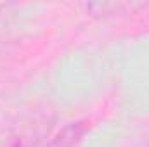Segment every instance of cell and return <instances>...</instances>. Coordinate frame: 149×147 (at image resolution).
Here are the masks:
<instances>
[{
	"mask_svg": "<svg viewBox=\"0 0 149 147\" xmlns=\"http://www.w3.org/2000/svg\"><path fill=\"white\" fill-rule=\"evenodd\" d=\"M88 128H90V125L85 119L71 121V123L64 125L61 130H57L54 135H50L49 140H45L35 147H76L83 140Z\"/></svg>",
	"mask_w": 149,
	"mask_h": 147,
	"instance_id": "1",
	"label": "cell"
}]
</instances>
